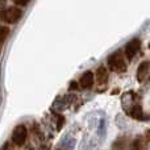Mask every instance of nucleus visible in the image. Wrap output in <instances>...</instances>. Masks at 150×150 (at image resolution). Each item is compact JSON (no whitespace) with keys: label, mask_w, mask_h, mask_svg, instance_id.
<instances>
[{"label":"nucleus","mask_w":150,"mask_h":150,"mask_svg":"<svg viewBox=\"0 0 150 150\" xmlns=\"http://www.w3.org/2000/svg\"><path fill=\"white\" fill-rule=\"evenodd\" d=\"M13 1H15V4L17 7H26L30 3V0H13Z\"/></svg>","instance_id":"11"},{"label":"nucleus","mask_w":150,"mask_h":150,"mask_svg":"<svg viewBox=\"0 0 150 150\" xmlns=\"http://www.w3.org/2000/svg\"><path fill=\"white\" fill-rule=\"evenodd\" d=\"M128 113H129L130 116H132L133 119H136V120H146L145 113H144L142 108H141L140 105H133L132 109H130Z\"/></svg>","instance_id":"8"},{"label":"nucleus","mask_w":150,"mask_h":150,"mask_svg":"<svg viewBox=\"0 0 150 150\" xmlns=\"http://www.w3.org/2000/svg\"><path fill=\"white\" fill-rule=\"evenodd\" d=\"M132 150H145V144L142 142L141 138L134 140V142H133V145H132Z\"/></svg>","instance_id":"10"},{"label":"nucleus","mask_w":150,"mask_h":150,"mask_svg":"<svg viewBox=\"0 0 150 150\" xmlns=\"http://www.w3.org/2000/svg\"><path fill=\"white\" fill-rule=\"evenodd\" d=\"M140 49H141V41H140V38L130 40V41L124 46V54H125V57H127V59L128 61H132L133 58H134L136 55L138 54Z\"/></svg>","instance_id":"3"},{"label":"nucleus","mask_w":150,"mask_h":150,"mask_svg":"<svg viewBox=\"0 0 150 150\" xmlns=\"http://www.w3.org/2000/svg\"><path fill=\"white\" fill-rule=\"evenodd\" d=\"M149 71H150V63L148 61H144V62L140 63L137 69V73H136V76H137V80L140 83L145 82L148 79V75H149Z\"/></svg>","instance_id":"6"},{"label":"nucleus","mask_w":150,"mask_h":150,"mask_svg":"<svg viewBox=\"0 0 150 150\" xmlns=\"http://www.w3.org/2000/svg\"><path fill=\"white\" fill-rule=\"evenodd\" d=\"M28 137V129L25 125H17L12 132V142L17 146H23Z\"/></svg>","instance_id":"4"},{"label":"nucleus","mask_w":150,"mask_h":150,"mask_svg":"<svg viewBox=\"0 0 150 150\" xmlns=\"http://www.w3.org/2000/svg\"><path fill=\"white\" fill-rule=\"evenodd\" d=\"M125 54L121 52V50H117V52L112 53L108 58H107V65H108V69L113 73H125L128 69V63L125 61Z\"/></svg>","instance_id":"1"},{"label":"nucleus","mask_w":150,"mask_h":150,"mask_svg":"<svg viewBox=\"0 0 150 150\" xmlns=\"http://www.w3.org/2000/svg\"><path fill=\"white\" fill-rule=\"evenodd\" d=\"M95 78H96V82H98L99 84H101V86L107 84V82H108V79H109L108 69H107L105 66H99L95 71Z\"/></svg>","instance_id":"7"},{"label":"nucleus","mask_w":150,"mask_h":150,"mask_svg":"<svg viewBox=\"0 0 150 150\" xmlns=\"http://www.w3.org/2000/svg\"><path fill=\"white\" fill-rule=\"evenodd\" d=\"M24 12L23 9H20L18 7H9L7 9L1 11V20L3 23H7L9 25L12 24H16L21 17H23Z\"/></svg>","instance_id":"2"},{"label":"nucleus","mask_w":150,"mask_h":150,"mask_svg":"<svg viewBox=\"0 0 150 150\" xmlns=\"http://www.w3.org/2000/svg\"><path fill=\"white\" fill-rule=\"evenodd\" d=\"M95 80H96V78H95V75H93V73L88 70L82 74V76L79 78V82L78 83H79L80 88H83V90H90L93 86Z\"/></svg>","instance_id":"5"},{"label":"nucleus","mask_w":150,"mask_h":150,"mask_svg":"<svg viewBox=\"0 0 150 150\" xmlns=\"http://www.w3.org/2000/svg\"><path fill=\"white\" fill-rule=\"evenodd\" d=\"M9 34H11V29L8 28V26L3 25L1 28H0V42H1V45L7 41V38L9 37Z\"/></svg>","instance_id":"9"}]
</instances>
